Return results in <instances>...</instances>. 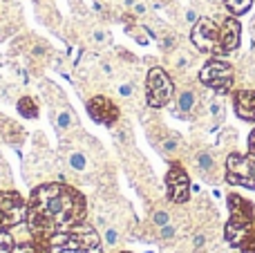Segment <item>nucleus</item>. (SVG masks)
I'll use <instances>...</instances> for the list:
<instances>
[{"mask_svg": "<svg viewBox=\"0 0 255 253\" xmlns=\"http://www.w3.org/2000/svg\"><path fill=\"white\" fill-rule=\"evenodd\" d=\"M88 220V200L74 186L63 182H45L31 188L27 202V227L31 236L49 240L74 224Z\"/></svg>", "mask_w": 255, "mask_h": 253, "instance_id": "nucleus-1", "label": "nucleus"}, {"mask_svg": "<svg viewBox=\"0 0 255 253\" xmlns=\"http://www.w3.org/2000/svg\"><path fill=\"white\" fill-rule=\"evenodd\" d=\"M47 245L49 253H103L106 249L99 229L85 220L63 233H54Z\"/></svg>", "mask_w": 255, "mask_h": 253, "instance_id": "nucleus-2", "label": "nucleus"}, {"mask_svg": "<svg viewBox=\"0 0 255 253\" xmlns=\"http://www.w3.org/2000/svg\"><path fill=\"white\" fill-rule=\"evenodd\" d=\"M226 204H229V222L224 224V240L233 249H238L240 242L244 240L251 227L255 224V204L247 197L238 195V193H229L226 195Z\"/></svg>", "mask_w": 255, "mask_h": 253, "instance_id": "nucleus-3", "label": "nucleus"}, {"mask_svg": "<svg viewBox=\"0 0 255 253\" xmlns=\"http://www.w3.org/2000/svg\"><path fill=\"white\" fill-rule=\"evenodd\" d=\"M199 83L211 88L215 94H229L235 85V70L229 61H222L220 56H213L211 61L204 63L199 70Z\"/></svg>", "mask_w": 255, "mask_h": 253, "instance_id": "nucleus-4", "label": "nucleus"}, {"mask_svg": "<svg viewBox=\"0 0 255 253\" xmlns=\"http://www.w3.org/2000/svg\"><path fill=\"white\" fill-rule=\"evenodd\" d=\"M224 182L229 186H244L255 191V152H231L224 161Z\"/></svg>", "mask_w": 255, "mask_h": 253, "instance_id": "nucleus-5", "label": "nucleus"}, {"mask_svg": "<svg viewBox=\"0 0 255 253\" xmlns=\"http://www.w3.org/2000/svg\"><path fill=\"white\" fill-rule=\"evenodd\" d=\"M190 40H193V45L199 52L211 54V56H224L220 20H215V18H199L193 25V29H190Z\"/></svg>", "mask_w": 255, "mask_h": 253, "instance_id": "nucleus-6", "label": "nucleus"}, {"mask_svg": "<svg viewBox=\"0 0 255 253\" xmlns=\"http://www.w3.org/2000/svg\"><path fill=\"white\" fill-rule=\"evenodd\" d=\"M175 97V83L163 67H150L145 76V101L150 108H163Z\"/></svg>", "mask_w": 255, "mask_h": 253, "instance_id": "nucleus-7", "label": "nucleus"}, {"mask_svg": "<svg viewBox=\"0 0 255 253\" xmlns=\"http://www.w3.org/2000/svg\"><path fill=\"white\" fill-rule=\"evenodd\" d=\"M27 222V204L18 191H0V231H11Z\"/></svg>", "mask_w": 255, "mask_h": 253, "instance_id": "nucleus-8", "label": "nucleus"}, {"mask_svg": "<svg viewBox=\"0 0 255 253\" xmlns=\"http://www.w3.org/2000/svg\"><path fill=\"white\" fill-rule=\"evenodd\" d=\"M63 155V161H65L67 170H72V173L76 175V179H81V182H88L90 177H94V173H97V161H94V157L90 155L88 150H83V148L79 146H63L61 150Z\"/></svg>", "mask_w": 255, "mask_h": 253, "instance_id": "nucleus-9", "label": "nucleus"}, {"mask_svg": "<svg viewBox=\"0 0 255 253\" xmlns=\"http://www.w3.org/2000/svg\"><path fill=\"white\" fill-rule=\"evenodd\" d=\"M166 188L168 200L172 204H186L190 200V177L179 161H172L166 173Z\"/></svg>", "mask_w": 255, "mask_h": 253, "instance_id": "nucleus-10", "label": "nucleus"}, {"mask_svg": "<svg viewBox=\"0 0 255 253\" xmlns=\"http://www.w3.org/2000/svg\"><path fill=\"white\" fill-rule=\"evenodd\" d=\"M88 115L92 117L97 124L112 128V126L119 121L121 112H119V108H117V103L112 101V99L103 97V94H97V97H92L88 101Z\"/></svg>", "mask_w": 255, "mask_h": 253, "instance_id": "nucleus-11", "label": "nucleus"}, {"mask_svg": "<svg viewBox=\"0 0 255 253\" xmlns=\"http://www.w3.org/2000/svg\"><path fill=\"white\" fill-rule=\"evenodd\" d=\"M49 117L54 119V126H56L58 134H67V132L79 128V117H76V112L72 110L70 103L63 101V97L58 103H49Z\"/></svg>", "mask_w": 255, "mask_h": 253, "instance_id": "nucleus-12", "label": "nucleus"}, {"mask_svg": "<svg viewBox=\"0 0 255 253\" xmlns=\"http://www.w3.org/2000/svg\"><path fill=\"white\" fill-rule=\"evenodd\" d=\"M220 34H222V52L231 54L242 43V25L235 16H224L220 20Z\"/></svg>", "mask_w": 255, "mask_h": 253, "instance_id": "nucleus-13", "label": "nucleus"}, {"mask_svg": "<svg viewBox=\"0 0 255 253\" xmlns=\"http://www.w3.org/2000/svg\"><path fill=\"white\" fill-rule=\"evenodd\" d=\"M233 108L240 119L253 124L255 121V90H235Z\"/></svg>", "mask_w": 255, "mask_h": 253, "instance_id": "nucleus-14", "label": "nucleus"}, {"mask_svg": "<svg viewBox=\"0 0 255 253\" xmlns=\"http://www.w3.org/2000/svg\"><path fill=\"white\" fill-rule=\"evenodd\" d=\"M0 137H2L9 146L20 148L22 143H25L27 134H25V130H22V126H18L16 121H11V119L0 115Z\"/></svg>", "mask_w": 255, "mask_h": 253, "instance_id": "nucleus-15", "label": "nucleus"}, {"mask_svg": "<svg viewBox=\"0 0 255 253\" xmlns=\"http://www.w3.org/2000/svg\"><path fill=\"white\" fill-rule=\"evenodd\" d=\"M197 103H199V94L195 92L193 88L179 90V94H177V101H175V115H179V117H193L195 110H197Z\"/></svg>", "mask_w": 255, "mask_h": 253, "instance_id": "nucleus-16", "label": "nucleus"}, {"mask_svg": "<svg viewBox=\"0 0 255 253\" xmlns=\"http://www.w3.org/2000/svg\"><path fill=\"white\" fill-rule=\"evenodd\" d=\"M195 166H197L199 175H202L206 182L215 184L217 182V161H215V155H213L211 150H202L195 155Z\"/></svg>", "mask_w": 255, "mask_h": 253, "instance_id": "nucleus-17", "label": "nucleus"}, {"mask_svg": "<svg viewBox=\"0 0 255 253\" xmlns=\"http://www.w3.org/2000/svg\"><path fill=\"white\" fill-rule=\"evenodd\" d=\"M101 240H103V247L106 249H119L124 245L126 236H124V227L119 222H112L108 227L101 229Z\"/></svg>", "mask_w": 255, "mask_h": 253, "instance_id": "nucleus-18", "label": "nucleus"}, {"mask_svg": "<svg viewBox=\"0 0 255 253\" xmlns=\"http://www.w3.org/2000/svg\"><path fill=\"white\" fill-rule=\"evenodd\" d=\"M13 253H49V245L43 238L31 236L29 240H20L13 247Z\"/></svg>", "mask_w": 255, "mask_h": 253, "instance_id": "nucleus-19", "label": "nucleus"}, {"mask_svg": "<svg viewBox=\"0 0 255 253\" xmlns=\"http://www.w3.org/2000/svg\"><path fill=\"white\" fill-rule=\"evenodd\" d=\"M208 115H211L213 124H222L226 117V106H224V97L222 94H217V97H213L211 101H208Z\"/></svg>", "mask_w": 255, "mask_h": 253, "instance_id": "nucleus-20", "label": "nucleus"}, {"mask_svg": "<svg viewBox=\"0 0 255 253\" xmlns=\"http://www.w3.org/2000/svg\"><path fill=\"white\" fill-rule=\"evenodd\" d=\"M88 40H90L92 47L101 49V47H106V45H110L112 38H110V31H108L106 27H92L90 34H88Z\"/></svg>", "mask_w": 255, "mask_h": 253, "instance_id": "nucleus-21", "label": "nucleus"}, {"mask_svg": "<svg viewBox=\"0 0 255 253\" xmlns=\"http://www.w3.org/2000/svg\"><path fill=\"white\" fill-rule=\"evenodd\" d=\"M16 108L20 112V117H25V119H36L38 117V103L31 97H20L16 101Z\"/></svg>", "mask_w": 255, "mask_h": 253, "instance_id": "nucleus-22", "label": "nucleus"}, {"mask_svg": "<svg viewBox=\"0 0 255 253\" xmlns=\"http://www.w3.org/2000/svg\"><path fill=\"white\" fill-rule=\"evenodd\" d=\"M179 146H181V139H179V134H175V132H168L166 137H163L161 141H159V150H161L166 157L177 155Z\"/></svg>", "mask_w": 255, "mask_h": 253, "instance_id": "nucleus-23", "label": "nucleus"}, {"mask_svg": "<svg viewBox=\"0 0 255 253\" xmlns=\"http://www.w3.org/2000/svg\"><path fill=\"white\" fill-rule=\"evenodd\" d=\"M126 31H128V36H132L139 45H148L150 38H152L145 25H134V22H132V25H126Z\"/></svg>", "mask_w": 255, "mask_h": 253, "instance_id": "nucleus-24", "label": "nucleus"}, {"mask_svg": "<svg viewBox=\"0 0 255 253\" xmlns=\"http://www.w3.org/2000/svg\"><path fill=\"white\" fill-rule=\"evenodd\" d=\"M168 222H172L170 211H168V209H163V206H157L154 211H150V224H152L154 229L163 227V224H168Z\"/></svg>", "mask_w": 255, "mask_h": 253, "instance_id": "nucleus-25", "label": "nucleus"}, {"mask_svg": "<svg viewBox=\"0 0 255 253\" xmlns=\"http://www.w3.org/2000/svg\"><path fill=\"white\" fill-rule=\"evenodd\" d=\"M224 4L229 7V11L233 16H242L253 7V0H224Z\"/></svg>", "mask_w": 255, "mask_h": 253, "instance_id": "nucleus-26", "label": "nucleus"}, {"mask_svg": "<svg viewBox=\"0 0 255 253\" xmlns=\"http://www.w3.org/2000/svg\"><path fill=\"white\" fill-rule=\"evenodd\" d=\"M193 65V56L188 52H175V58H172V67L177 72H184Z\"/></svg>", "mask_w": 255, "mask_h": 253, "instance_id": "nucleus-27", "label": "nucleus"}, {"mask_svg": "<svg viewBox=\"0 0 255 253\" xmlns=\"http://www.w3.org/2000/svg\"><path fill=\"white\" fill-rule=\"evenodd\" d=\"M240 253H255V224L251 227V231L244 236V240L240 242Z\"/></svg>", "mask_w": 255, "mask_h": 253, "instance_id": "nucleus-28", "label": "nucleus"}, {"mask_svg": "<svg viewBox=\"0 0 255 253\" xmlns=\"http://www.w3.org/2000/svg\"><path fill=\"white\" fill-rule=\"evenodd\" d=\"M175 238H177V227L172 222H168V224H163V227L157 229V240L168 242V240H175Z\"/></svg>", "mask_w": 255, "mask_h": 253, "instance_id": "nucleus-29", "label": "nucleus"}, {"mask_svg": "<svg viewBox=\"0 0 255 253\" xmlns=\"http://www.w3.org/2000/svg\"><path fill=\"white\" fill-rule=\"evenodd\" d=\"M16 240L9 231H0V253H13Z\"/></svg>", "mask_w": 255, "mask_h": 253, "instance_id": "nucleus-30", "label": "nucleus"}, {"mask_svg": "<svg viewBox=\"0 0 255 253\" xmlns=\"http://www.w3.org/2000/svg\"><path fill=\"white\" fill-rule=\"evenodd\" d=\"M134 83L132 81H119L117 83V94H119L121 99H132L134 97Z\"/></svg>", "mask_w": 255, "mask_h": 253, "instance_id": "nucleus-31", "label": "nucleus"}, {"mask_svg": "<svg viewBox=\"0 0 255 253\" xmlns=\"http://www.w3.org/2000/svg\"><path fill=\"white\" fill-rule=\"evenodd\" d=\"M148 11H150V7H148V2H145V0H136V2L130 7L132 18H145V16H148Z\"/></svg>", "mask_w": 255, "mask_h": 253, "instance_id": "nucleus-32", "label": "nucleus"}, {"mask_svg": "<svg viewBox=\"0 0 255 253\" xmlns=\"http://www.w3.org/2000/svg\"><path fill=\"white\" fill-rule=\"evenodd\" d=\"M99 67H101L103 76H108V79H112V76L117 74V70H115V63H112V61H106V58H103V61L99 63Z\"/></svg>", "mask_w": 255, "mask_h": 253, "instance_id": "nucleus-33", "label": "nucleus"}, {"mask_svg": "<svg viewBox=\"0 0 255 253\" xmlns=\"http://www.w3.org/2000/svg\"><path fill=\"white\" fill-rule=\"evenodd\" d=\"M199 18H202V16H199V11H197V9H193V7H188L184 11V20H186V25H190V27H193Z\"/></svg>", "mask_w": 255, "mask_h": 253, "instance_id": "nucleus-34", "label": "nucleus"}, {"mask_svg": "<svg viewBox=\"0 0 255 253\" xmlns=\"http://www.w3.org/2000/svg\"><path fill=\"white\" fill-rule=\"evenodd\" d=\"M249 152H255V128L249 134Z\"/></svg>", "mask_w": 255, "mask_h": 253, "instance_id": "nucleus-35", "label": "nucleus"}, {"mask_svg": "<svg viewBox=\"0 0 255 253\" xmlns=\"http://www.w3.org/2000/svg\"><path fill=\"white\" fill-rule=\"evenodd\" d=\"M136 2V0H121V4H124V7L128 9V11H130V7H132V4H134Z\"/></svg>", "mask_w": 255, "mask_h": 253, "instance_id": "nucleus-36", "label": "nucleus"}, {"mask_svg": "<svg viewBox=\"0 0 255 253\" xmlns=\"http://www.w3.org/2000/svg\"><path fill=\"white\" fill-rule=\"evenodd\" d=\"M251 34H253V40H255V18H253V22H251Z\"/></svg>", "mask_w": 255, "mask_h": 253, "instance_id": "nucleus-37", "label": "nucleus"}, {"mask_svg": "<svg viewBox=\"0 0 255 253\" xmlns=\"http://www.w3.org/2000/svg\"><path fill=\"white\" fill-rule=\"evenodd\" d=\"M117 253H132V251H117Z\"/></svg>", "mask_w": 255, "mask_h": 253, "instance_id": "nucleus-38", "label": "nucleus"}, {"mask_svg": "<svg viewBox=\"0 0 255 253\" xmlns=\"http://www.w3.org/2000/svg\"><path fill=\"white\" fill-rule=\"evenodd\" d=\"M163 2H170V0H163Z\"/></svg>", "mask_w": 255, "mask_h": 253, "instance_id": "nucleus-39", "label": "nucleus"}, {"mask_svg": "<svg viewBox=\"0 0 255 253\" xmlns=\"http://www.w3.org/2000/svg\"><path fill=\"white\" fill-rule=\"evenodd\" d=\"M231 253H233V251H231Z\"/></svg>", "mask_w": 255, "mask_h": 253, "instance_id": "nucleus-40", "label": "nucleus"}]
</instances>
